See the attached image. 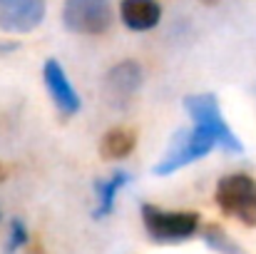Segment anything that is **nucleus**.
Instances as JSON below:
<instances>
[{
    "mask_svg": "<svg viewBox=\"0 0 256 254\" xmlns=\"http://www.w3.org/2000/svg\"><path fill=\"white\" fill-rule=\"evenodd\" d=\"M142 222L152 242L157 244H179L192 239L199 232V212H172L157 204H142Z\"/></svg>",
    "mask_w": 256,
    "mask_h": 254,
    "instance_id": "obj_1",
    "label": "nucleus"
},
{
    "mask_svg": "<svg viewBox=\"0 0 256 254\" xmlns=\"http://www.w3.org/2000/svg\"><path fill=\"white\" fill-rule=\"evenodd\" d=\"M214 199L219 204V209L234 219H239L246 227H256V179L244 174V172H234V174H224L216 182V192Z\"/></svg>",
    "mask_w": 256,
    "mask_h": 254,
    "instance_id": "obj_2",
    "label": "nucleus"
},
{
    "mask_svg": "<svg viewBox=\"0 0 256 254\" xmlns=\"http://www.w3.org/2000/svg\"><path fill=\"white\" fill-rule=\"evenodd\" d=\"M214 147H219V140L214 135V130H209L206 125H194L192 130H182L174 135L170 152L164 155V160L154 167V174H172L176 169L186 167L202 157H206Z\"/></svg>",
    "mask_w": 256,
    "mask_h": 254,
    "instance_id": "obj_3",
    "label": "nucleus"
},
{
    "mask_svg": "<svg viewBox=\"0 0 256 254\" xmlns=\"http://www.w3.org/2000/svg\"><path fill=\"white\" fill-rule=\"evenodd\" d=\"M184 110L192 115V120L196 125H206L209 130H214V135L219 140V147L224 152H232V155H242L244 152V145L239 142L234 130L226 125V120L222 115V107H219V100L214 95H209V92L186 95L184 97Z\"/></svg>",
    "mask_w": 256,
    "mask_h": 254,
    "instance_id": "obj_4",
    "label": "nucleus"
},
{
    "mask_svg": "<svg viewBox=\"0 0 256 254\" xmlns=\"http://www.w3.org/2000/svg\"><path fill=\"white\" fill-rule=\"evenodd\" d=\"M62 23L78 35H102L112 25L110 0H65Z\"/></svg>",
    "mask_w": 256,
    "mask_h": 254,
    "instance_id": "obj_5",
    "label": "nucleus"
},
{
    "mask_svg": "<svg viewBox=\"0 0 256 254\" xmlns=\"http://www.w3.org/2000/svg\"><path fill=\"white\" fill-rule=\"evenodd\" d=\"M45 18V0H0V28L5 33H30Z\"/></svg>",
    "mask_w": 256,
    "mask_h": 254,
    "instance_id": "obj_6",
    "label": "nucleus"
},
{
    "mask_svg": "<svg viewBox=\"0 0 256 254\" xmlns=\"http://www.w3.org/2000/svg\"><path fill=\"white\" fill-rule=\"evenodd\" d=\"M42 78L48 85V92L55 102V107L62 112V115H75L80 110V95L78 90L72 87L68 73L62 70V65L58 60H48L45 68H42Z\"/></svg>",
    "mask_w": 256,
    "mask_h": 254,
    "instance_id": "obj_7",
    "label": "nucleus"
},
{
    "mask_svg": "<svg viewBox=\"0 0 256 254\" xmlns=\"http://www.w3.org/2000/svg\"><path fill=\"white\" fill-rule=\"evenodd\" d=\"M140 85H142V68L134 60H122L107 73L104 90L114 102L124 105L140 90Z\"/></svg>",
    "mask_w": 256,
    "mask_h": 254,
    "instance_id": "obj_8",
    "label": "nucleus"
},
{
    "mask_svg": "<svg viewBox=\"0 0 256 254\" xmlns=\"http://www.w3.org/2000/svg\"><path fill=\"white\" fill-rule=\"evenodd\" d=\"M120 18L130 30L147 33V30L160 25L162 5L157 0H122L120 3Z\"/></svg>",
    "mask_w": 256,
    "mask_h": 254,
    "instance_id": "obj_9",
    "label": "nucleus"
},
{
    "mask_svg": "<svg viewBox=\"0 0 256 254\" xmlns=\"http://www.w3.org/2000/svg\"><path fill=\"white\" fill-rule=\"evenodd\" d=\"M130 174L124 172V169H117L112 177H107V179H97L94 182V189H97V197H100V204H97V209L92 212V217H97V219H102V217H107V214H112V209H114V199H117V192L124 187V184H130Z\"/></svg>",
    "mask_w": 256,
    "mask_h": 254,
    "instance_id": "obj_10",
    "label": "nucleus"
},
{
    "mask_svg": "<svg viewBox=\"0 0 256 254\" xmlns=\"http://www.w3.org/2000/svg\"><path fill=\"white\" fill-rule=\"evenodd\" d=\"M137 145V135L127 127H114L110 132H104L102 142H100V155L102 160H124Z\"/></svg>",
    "mask_w": 256,
    "mask_h": 254,
    "instance_id": "obj_11",
    "label": "nucleus"
},
{
    "mask_svg": "<svg viewBox=\"0 0 256 254\" xmlns=\"http://www.w3.org/2000/svg\"><path fill=\"white\" fill-rule=\"evenodd\" d=\"M202 239H204V244L212 249L214 254H249L244 247H239L219 224H209V227H204V232H202Z\"/></svg>",
    "mask_w": 256,
    "mask_h": 254,
    "instance_id": "obj_12",
    "label": "nucleus"
},
{
    "mask_svg": "<svg viewBox=\"0 0 256 254\" xmlns=\"http://www.w3.org/2000/svg\"><path fill=\"white\" fill-rule=\"evenodd\" d=\"M28 242V227L20 222V219H12L10 222V232H8V244H5V252L15 254L20 247H25Z\"/></svg>",
    "mask_w": 256,
    "mask_h": 254,
    "instance_id": "obj_13",
    "label": "nucleus"
},
{
    "mask_svg": "<svg viewBox=\"0 0 256 254\" xmlns=\"http://www.w3.org/2000/svg\"><path fill=\"white\" fill-rule=\"evenodd\" d=\"M15 50H18V43H0V55H8Z\"/></svg>",
    "mask_w": 256,
    "mask_h": 254,
    "instance_id": "obj_14",
    "label": "nucleus"
},
{
    "mask_svg": "<svg viewBox=\"0 0 256 254\" xmlns=\"http://www.w3.org/2000/svg\"><path fill=\"white\" fill-rule=\"evenodd\" d=\"M2 179H5V167L0 165V184H2Z\"/></svg>",
    "mask_w": 256,
    "mask_h": 254,
    "instance_id": "obj_15",
    "label": "nucleus"
},
{
    "mask_svg": "<svg viewBox=\"0 0 256 254\" xmlns=\"http://www.w3.org/2000/svg\"><path fill=\"white\" fill-rule=\"evenodd\" d=\"M202 3H204V5H216L219 0H202Z\"/></svg>",
    "mask_w": 256,
    "mask_h": 254,
    "instance_id": "obj_16",
    "label": "nucleus"
}]
</instances>
